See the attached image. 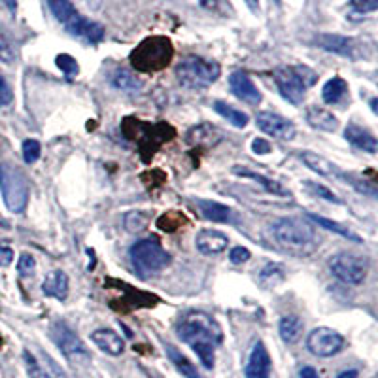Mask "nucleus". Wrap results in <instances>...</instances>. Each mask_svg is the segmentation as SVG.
<instances>
[{
	"mask_svg": "<svg viewBox=\"0 0 378 378\" xmlns=\"http://www.w3.org/2000/svg\"><path fill=\"white\" fill-rule=\"evenodd\" d=\"M252 150L257 155H267L268 151L273 150V146L268 144V140H265V138H255L254 142H252Z\"/></svg>",
	"mask_w": 378,
	"mask_h": 378,
	"instance_id": "obj_43",
	"label": "nucleus"
},
{
	"mask_svg": "<svg viewBox=\"0 0 378 378\" xmlns=\"http://www.w3.org/2000/svg\"><path fill=\"white\" fill-rule=\"evenodd\" d=\"M275 241L289 250H302L316 242V229L302 218H280L270 225Z\"/></svg>",
	"mask_w": 378,
	"mask_h": 378,
	"instance_id": "obj_4",
	"label": "nucleus"
},
{
	"mask_svg": "<svg viewBox=\"0 0 378 378\" xmlns=\"http://www.w3.org/2000/svg\"><path fill=\"white\" fill-rule=\"evenodd\" d=\"M49 337L55 343V346L62 352V356L69 359L70 363L76 367L89 363L91 356L89 350L85 348L82 338L76 335L65 322H55L49 327Z\"/></svg>",
	"mask_w": 378,
	"mask_h": 378,
	"instance_id": "obj_8",
	"label": "nucleus"
},
{
	"mask_svg": "<svg viewBox=\"0 0 378 378\" xmlns=\"http://www.w3.org/2000/svg\"><path fill=\"white\" fill-rule=\"evenodd\" d=\"M57 67L65 72V74L69 76V78H72V76H76L78 72H80V67H78V61H76L74 57L67 55V53H61V55H57L55 59Z\"/></svg>",
	"mask_w": 378,
	"mask_h": 378,
	"instance_id": "obj_36",
	"label": "nucleus"
},
{
	"mask_svg": "<svg viewBox=\"0 0 378 378\" xmlns=\"http://www.w3.org/2000/svg\"><path fill=\"white\" fill-rule=\"evenodd\" d=\"M14 98V93L10 89V85L6 83V80L0 76V106H8Z\"/></svg>",
	"mask_w": 378,
	"mask_h": 378,
	"instance_id": "obj_42",
	"label": "nucleus"
},
{
	"mask_svg": "<svg viewBox=\"0 0 378 378\" xmlns=\"http://www.w3.org/2000/svg\"><path fill=\"white\" fill-rule=\"evenodd\" d=\"M341 178H344L346 182H350L352 187H356L359 193H363V195H371V197H377V189H375V186L369 184V182H365V180L361 178H356V176H350V174H343V172H341Z\"/></svg>",
	"mask_w": 378,
	"mask_h": 378,
	"instance_id": "obj_38",
	"label": "nucleus"
},
{
	"mask_svg": "<svg viewBox=\"0 0 378 378\" xmlns=\"http://www.w3.org/2000/svg\"><path fill=\"white\" fill-rule=\"evenodd\" d=\"M284 278H286V270H284L282 265H278V263H267L259 270V275H257V284L263 289H273L278 284H282Z\"/></svg>",
	"mask_w": 378,
	"mask_h": 378,
	"instance_id": "obj_25",
	"label": "nucleus"
},
{
	"mask_svg": "<svg viewBox=\"0 0 378 378\" xmlns=\"http://www.w3.org/2000/svg\"><path fill=\"white\" fill-rule=\"evenodd\" d=\"M67 31H69L72 36H78V38H83L89 44H98V42L104 38V27L96 21H91L83 15H76L74 19L70 21L69 25H65Z\"/></svg>",
	"mask_w": 378,
	"mask_h": 378,
	"instance_id": "obj_15",
	"label": "nucleus"
},
{
	"mask_svg": "<svg viewBox=\"0 0 378 378\" xmlns=\"http://www.w3.org/2000/svg\"><path fill=\"white\" fill-rule=\"evenodd\" d=\"M316 44L325 51L346 57V59H359L361 57V44L354 38H348V36L323 33V35L316 36Z\"/></svg>",
	"mask_w": 378,
	"mask_h": 378,
	"instance_id": "obj_12",
	"label": "nucleus"
},
{
	"mask_svg": "<svg viewBox=\"0 0 378 378\" xmlns=\"http://www.w3.org/2000/svg\"><path fill=\"white\" fill-rule=\"evenodd\" d=\"M42 291L44 295L57 299V301H65L69 295V276L62 270H51L44 282H42Z\"/></svg>",
	"mask_w": 378,
	"mask_h": 378,
	"instance_id": "obj_19",
	"label": "nucleus"
},
{
	"mask_svg": "<svg viewBox=\"0 0 378 378\" xmlns=\"http://www.w3.org/2000/svg\"><path fill=\"white\" fill-rule=\"evenodd\" d=\"M23 361H25V367H27V372L31 378H65L62 377V371H59L51 359L46 356V365L42 359H38L31 350L23 352Z\"/></svg>",
	"mask_w": 378,
	"mask_h": 378,
	"instance_id": "obj_17",
	"label": "nucleus"
},
{
	"mask_svg": "<svg viewBox=\"0 0 378 378\" xmlns=\"http://www.w3.org/2000/svg\"><path fill=\"white\" fill-rule=\"evenodd\" d=\"M250 259V250L244 246H237L231 248V252H229V261L233 263V265H242V263H246Z\"/></svg>",
	"mask_w": 378,
	"mask_h": 378,
	"instance_id": "obj_41",
	"label": "nucleus"
},
{
	"mask_svg": "<svg viewBox=\"0 0 378 378\" xmlns=\"http://www.w3.org/2000/svg\"><path fill=\"white\" fill-rule=\"evenodd\" d=\"M301 378H320V377H318V371L314 369V367H302Z\"/></svg>",
	"mask_w": 378,
	"mask_h": 378,
	"instance_id": "obj_45",
	"label": "nucleus"
},
{
	"mask_svg": "<svg viewBox=\"0 0 378 378\" xmlns=\"http://www.w3.org/2000/svg\"><path fill=\"white\" fill-rule=\"evenodd\" d=\"M348 93V83L341 76L331 78L329 82L323 85L322 98L325 104H338Z\"/></svg>",
	"mask_w": 378,
	"mask_h": 378,
	"instance_id": "obj_26",
	"label": "nucleus"
},
{
	"mask_svg": "<svg viewBox=\"0 0 378 378\" xmlns=\"http://www.w3.org/2000/svg\"><path fill=\"white\" fill-rule=\"evenodd\" d=\"M36 270V261L35 257L31 254H21L19 261H17V273H19L23 278H31L35 275Z\"/></svg>",
	"mask_w": 378,
	"mask_h": 378,
	"instance_id": "obj_39",
	"label": "nucleus"
},
{
	"mask_svg": "<svg viewBox=\"0 0 378 378\" xmlns=\"http://www.w3.org/2000/svg\"><path fill=\"white\" fill-rule=\"evenodd\" d=\"M12 261H14V250L0 244V267H8Z\"/></svg>",
	"mask_w": 378,
	"mask_h": 378,
	"instance_id": "obj_44",
	"label": "nucleus"
},
{
	"mask_svg": "<svg viewBox=\"0 0 378 378\" xmlns=\"http://www.w3.org/2000/svg\"><path fill=\"white\" fill-rule=\"evenodd\" d=\"M48 6L51 14L55 15V19L62 25H69L70 21L78 15V10L70 0H48Z\"/></svg>",
	"mask_w": 378,
	"mask_h": 378,
	"instance_id": "obj_30",
	"label": "nucleus"
},
{
	"mask_svg": "<svg viewBox=\"0 0 378 378\" xmlns=\"http://www.w3.org/2000/svg\"><path fill=\"white\" fill-rule=\"evenodd\" d=\"M244 2H246V6L250 8L252 14H259V0H244Z\"/></svg>",
	"mask_w": 378,
	"mask_h": 378,
	"instance_id": "obj_46",
	"label": "nucleus"
},
{
	"mask_svg": "<svg viewBox=\"0 0 378 378\" xmlns=\"http://www.w3.org/2000/svg\"><path fill=\"white\" fill-rule=\"evenodd\" d=\"M148 214L146 212H127L123 218V225L125 229L129 231V233H140V231H144L146 227H148Z\"/></svg>",
	"mask_w": 378,
	"mask_h": 378,
	"instance_id": "obj_33",
	"label": "nucleus"
},
{
	"mask_svg": "<svg viewBox=\"0 0 378 378\" xmlns=\"http://www.w3.org/2000/svg\"><path fill=\"white\" fill-rule=\"evenodd\" d=\"M2 4H4L12 14H15V10H17V0H2Z\"/></svg>",
	"mask_w": 378,
	"mask_h": 378,
	"instance_id": "obj_47",
	"label": "nucleus"
},
{
	"mask_svg": "<svg viewBox=\"0 0 378 378\" xmlns=\"http://www.w3.org/2000/svg\"><path fill=\"white\" fill-rule=\"evenodd\" d=\"M214 110L218 112L221 117H225L227 121L231 125H234L237 129H244L248 125V121H250V117H248L244 112L237 110L234 106L223 103V101H216V103H214Z\"/></svg>",
	"mask_w": 378,
	"mask_h": 378,
	"instance_id": "obj_29",
	"label": "nucleus"
},
{
	"mask_svg": "<svg viewBox=\"0 0 378 378\" xmlns=\"http://www.w3.org/2000/svg\"><path fill=\"white\" fill-rule=\"evenodd\" d=\"M129 255H131V261L135 263V267L142 275L161 273L171 263V254L155 239H144V241L135 242L129 250Z\"/></svg>",
	"mask_w": 378,
	"mask_h": 378,
	"instance_id": "obj_6",
	"label": "nucleus"
},
{
	"mask_svg": "<svg viewBox=\"0 0 378 378\" xmlns=\"http://www.w3.org/2000/svg\"><path fill=\"white\" fill-rule=\"evenodd\" d=\"M278 331H280V337H282L284 343H297L302 335V320L299 316H284L280 320Z\"/></svg>",
	"mask_w": 378,
	"mask_h": 378,
	"instance_id": "obj_28",
	"label": "nucleus"
},
{
	"mask_svg": "<svg viewBox=\"0 0 378 378\" xmlns=\"http://www.w3.org/2000/svg\"><path fill=\"white\" fill-rule=\"evenodd\" d=\"M23 159H25V163L27 165H35L36 161L40 159V153H42V146L38 140H35V138H27L25 142H23Z\"/></svg>",
	"mask_w": 378,
	"mask_h": 378,
	"instance_id": "obj_34",
	"label": "nucleus"
},
{
	"mask_svg": "<svg viewBox=\"0 0 378 378\" xmlns=\"http://www.w3.org/2000/svg\"><path fill=\"white\" fill-rule=\"evenodd\" d=\"M233 172L237 174V176L250 178V180H254V182H257V184H261V186L265 187L268 193H273V195H280V197L289 195L288 189H286L282 184H278L276 180H270L267 178V176H263V174H257V172L250 171V169H246V166H233Z\"/></svg>",
	"mask_w": 378,
	"mask_h": 378,
	"instance_id": "obj_24",
	"label": "nucleus"
},
{
	"mask_svg": "<svg viewBox=\"0 0 378 378\" xmlns=\"http://www.w3.org/2000/svg\"><path fill=\"white\" fill-rule=\"evenodd\" d=\"M329 268L333 276L350 286H359L365 282L369 273V261L358 254L352 252H341L329 257Z\"/></svg>",
	"mask_w": 378,
	"mask_h": 378,
	"instance_id": "obj_9",
	"label": "nucleus"
},
{
	"mask_svg": "<svg viewBox=\"0 0 378 378\" xmlns=\"http://www.w3.org/2000/svg\"><path fill=\"white\" fill-rule=\"evenodd\" d=\"M276 87L280 91V95L288 101L289 104H301L304 101L307 89L316 83L318 76L314 70H310L304 65L297 67H276L275 72Z\"/></svg>",
	"mask_w": 378,
	"mask_h": 378,
	"instance_id": "obj_2",
	"label": "nucleus"
},
{
	"mask_svg": "<svg viewBox=\"0 0 378 378\" xmlns=\"http://www.w3.org/2000/svg\"><path fill=\"white\" fill-rule=\"evenodd\" d=\"M195 246L203 255H220L229 246V239L220 231L203 229L195 239Z\"/></svg>",
	"mask_w": 378,
	"mask_h": 378,
	"instance_id": "obj_16",
	"label": "nucleus"
},
{
	"mask_svg": "<svg viewBox=\"0 0 378 378\" xmlns=\"http://www.w3.org/2000/svg\"><path fill=\"white\" fill-rule=\"evenodd\" d=\"M350 6L358 14H371L378 10V0H350Z\"/></svg>",
	"mask_w": 378,
	"mask_h": 378,
	"instance_id": "obj_40",
	"label": "nucleus"
},
{
	"mask_svg": "<svg viewBox=\"0 0 378 378\" xmlns=\"http://www.w3.org/2000/svg\"><path fill=\"white\" fill-rule=\"evenodd\" d=\"M299 159H301L304 165L309 166L310 171H314L320 176H341V171L337 166L333 165L331 161H327L325 157H322L320 153H314V151H301L299 153Z\"/></svg>",
	"mask_w": 378,
	"mask_h": 378,
	"instance_id": "obj_22",
	"label": "nucleus"
},
{
	"mask_svg": "<svg viewBox=\"0 0 378 378\" xmlns=\"http://www.w3.org/2000/svg\"><path fill=\"white\" fill-rule=\"evenodd\" d=\"M337 378H358V371H356V369H350V371H343Z\"/></svg>",
	"mask_w": 378,
	"mask_h": 378,
	"instance_id": "obj_48",
	"label": "nucleus"
},
{
	"mask_svg": "<svg viewBox=\"0 0 378 378\" xmlns=\"http://www.w3.org/2000/svg\"><path fill=\"white\" fill-rule=\"evenodd\" d=\"M344 138H346L352 146H356L359 150L367 151V153H377L378 151L377 137L371 135L369 131L361 129V127L356 123H350L344 129Z\"/></svg>",
	"mask_w": 378,
	"mask_h": 378,
	"instance_id": "obj_21",
	"label": "nucleus"
},
{
	"mask_svg": "<svg viewBox=\"0 0 378 378\" xmlns=\"http://www.w3.org/2000/svg\"><path fill=\"white\" fill-rule=\"evenodd\" d=\"M229 87H231V93L237 98H241L250 106H257L261 103V91L255 87V83L252 82V78L246 72L237 70V72L229 76Z\"/></svg>",
	"mask_w": 378,
	"mask_h": 378,
	"instance_id": "obj_13",
	"label": "nucleus"
},
{
	"mask_svg": "<svg viewBox=\"0 0 378 378\" xmlns=\"http://www.w3.org/2000/svg\"><path fill=\"white\" fill-rule=\"evenodd\" d=\"M178 337L189 344L207 369L214 367L216 346L223 341V331L207 312H187L178 323Z\"/></svg>",
	"mask_w": 378,
	"mask_h": 378,
	"instance_id": "obj_1",
	"label": "nucleus"
},
{
	"mask_svg": "<svg viewBox=\"0 0 378 378\" xmlns=\"http://www.w3.org/2000/svg\"><path fill=\"white\" fill-rule=\"evenodd\" d=\"M371 108H372V112H375V114H377V98H372L371 101Z\"/></svg>",
	"mask_w": 378,
	"mask_h": 378,
	"instance_id": "obj_49",
	"label": "nucleus"
},
{
	"mask_svg": "<svg viewBox=\"0 0 378 378\" xmlns=\"http://www.w3.org/2000/svg\"><path fill=\"white\" fill-rule=\"evenodd\" d=\"M275 4L276 6H280V0H275Z\"/></svg>",
	"mask_w": 378,
	"mask_h": 378,
	"instance_id": "obj_50",
	"label": "nucleus"
},
{
	"mask_svg": "<svg viewBox=\"0 0 378 378\" xmlns=\"http://www.w3.org/2000/svg\"><path fill=\"white\" fill-rule=\"evenodd\" d=\"M255 123L265 135L278 140H293L295 138V125L291 123L286 117L278 116L275 112H259L255 116Z\"/></svg>",
	"mask_w": 378,
	"mask_h": 378,
	"instance_id": "obj_11",
	"label": "nucleus"
},
{
	"mask_svg": "<svg viewBox=\"0 0 378 378\" xmlns=\"http://www.w3.org/2000/svg\"><path fill=\"white\" fill-rule=\"evenodd\" d=\"M15 59H17V55H15L12 42L8 40V36L0 31V61L6 62V65H14Z\"/></svg>",
	"mask_w": 378,
	"mask_h": 378,
	"instance_id": "obj_35",
	"label": "nucleus"
},
{
	"mask_svg": "<svg viewBox=\"0 0 378 378\" xmlns=\"http://www.w3.org/2000/svg\"><path fill=\"white\" fill-rule=\"evenodd\" d=\"M221 76V67L218 62L208 61L203 57H184L176 65V80L186 89H207L218 82Z\"/></svg>",
	"mask_w": 378,
	"mask_h": 378,
	"instance_id": "obj_3",
	"label": "nucleus"
},
{
	"mask_svg": "<svg viewBox=\"0 0 378 378\" xmlns=\"http://www.w3.org/2000/svg\"><path fill=\"white\" fill-rule=\"evenodd\" d=\"M172 59L171 42L161 36L148 38L131 53L132 65L138 70L151 72V70H161Z\"/></svg>",
	"mask_w": 378,
	"mask_h": 378,
	"instance_id": "obj_7",
	"label": "nucleus"
},
{
	"mask_svg": "<svg viewBox=\"0 0 378 378\" xmlns=\"http://www.w3.org/2000/svg\"><path fill=\"white\" fill-rule=\"evenodd\" d=\"M307 348L318 358H333L344 348V337L331 327H316L307 337Z\"/></svg>",
	"mask_w": 378,
	"mask_h": 378,
	"instance_id": "obj_10",
	"label": "nucleus"
},
{
	"mask_svg": "<svg viewBox=\"0 0 378 378\" xmlns=\"http://www.w3.org/2000/svg\"><path fill=\"white\" fill-rule=\"evenodd\" d=\"M307 216H309L310 221H314V223H318V225H322L323 229H327V231H331V233L341 234L343 239H348V241L361 242V237H358V234H356V233H352L348 227L341 225V223H337V221L325 220V218H322V216H318V214H307Z\"/></svg>",
	"mask_w": 378,
	"mask_h": 378,
	"instance_id": "obj_31",
	"label": "nucleus"
},
{
	"mask_svg": "<svg viewBox=\"0 0 378 378\" xmlns=\"http://www.w3.org/2000/svg\"><path fill=\"white\" fill-rule=\"evenodd\" d=\"M0 191L10 212L21 214L27 208L28 184L15 166L0 163Z\"/></svg>",
	"mask_w": 378,
	"mask_h": 378,
	"instance_id": "obj_5",
	"label": "nucleus"
},
{
	"mask_svg": "<svg viewBox=\"0 0 378 378\" xmlns=\"http://www.w3.org/2000/svg\"><path fill=\"white\" fill-rule=\"evenodd\" d=\"M112 85L116 89L125 91V93H137V91L142 89V80H138L131 70L117 69L112 76Z\"/></svg>",
	"mask_w": 378,
	"mask_h": 378,
	"instance_id": "obj_27",
	"label": "nucleus"
},
{
	"mask_svg": "<svg viewBox=\"0 0 378 378\" xmlns=\"http://www.w3.org/2000/svg\"><path fill=\"white\" fill-rule=\"evenodd\" d=\"M244 375L246 378H270V356H268L267 346L261 341L255 343L250 352Z\"/></svg>",
	"mask_w": 378,
	"mask_h": 378,
	"instance_id": "obj_14",
	"label": "nucleus"
},
{
	"mask_svg": "<svg viewBox=\"0 0 378 378\" xmlns=\"http://www.w3.org/2000/svg\"><path fill=\"white\" fill-rule=\"evenodd\" d=\"M91 341L96 344V348L98 350H103L104 354H108V356H121L125 350V343L123 338L117 335L116 331L112 329H96L91 333Z\"/></svg>",
	"mask_w": 378,
	"mask_h": 378,
	"instance_id": "obj_18",
	"label": "nucleus"
},
{
	"mask_svg": "<svg viewBox=\"0 0 378 378\" xmlns=\"http://www.w3.org/2000/svg\"><path fill=\"white\" fill-rule=\"evenodd\" d=\"M307 121L314 129L325 132H335L338 127V119L329 110H325L322 106H310L307 110Z\"/></svg>",
	"mask_w": 378,
	"mask_h": 378,
	"instance_id": "obj_23",
	"label": "nucleus"
},
{
	"mask_svg": "<svg viewBox=\"0 0 378 378\" xmlns=\"http://www.w3.org/2000/svg\"><path fill=\"white\" fill-rule=\"evenodd\" d=\"M304 186L309 191H312L318 197H322V199L329 200V203H335V205H343V200L338 199L337 195L333 191H329L325 186H320V184H314V182H304Z\"/></svg>",
	"mask_w": 378,
	"mask_h": 378,
	"instance_id": "obj_37",
	"label": "nucleus"
},
{
	"mask_svg": "<svg viewBox=\"0 0 378 378\" xmlns=\"http://www.w3.org/2000/svg\"><path fill=\"white\" fill-rule=\"evenodd\" d=\"M166 354H169V358H171V361L174 365H176V369H178L184 377L187 378H200V375L197 372V367L189 361V359L186 358V356H182L174 346H171V344H166Z\"/></svg>",
	"mask_w": 378,
	"mask_h": 378,
	"instance_id": "obj_32",
	"label": "nucleus"
},
{
	"mask_svg": "<svg viewBox=\"0 0 378 378\" xmlns=\"http://www.w3.org/2000/svg\"><path fill=\"white\" fill-rule=\"evenodd\" d=\"M195 207L199 208V212L203 214L205 220L218 221V223H233L234 221L233 210L221 203H216V200L199 199L195 203Z\"/></svg>",
	"mask_w": 378,
	"mask_h": 378,
	"instance_id": "obj_20",
	"label": "nucleus"
}]
</instances>
